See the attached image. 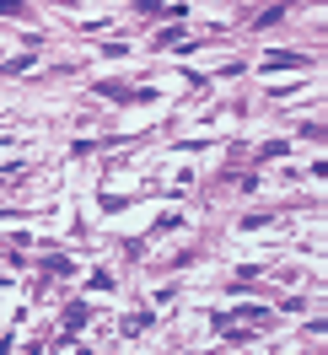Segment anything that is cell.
Returning <instances> with one entry per match:
<instances>
[{
	"mask_svg": "<svg viewBox=\"0 0 328 355\" xmlns=\"http://www.w3.org/2000/svg\"><path fill=\"white\" fill-rule=\"evenodd\" d=\"M11 11H22V0H0V17H11Z\"/></svg>",
	"mask_w": 328,
	"mask_h": 355,
	"instance_id": "cell-1",
	"label": "cell"
}]
</instances>
